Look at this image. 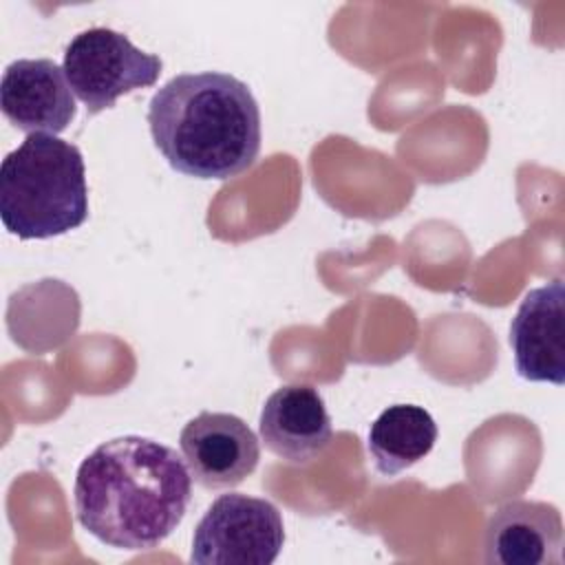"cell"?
<instances>
[{
    "label": "cell",
    "mask_w": 565,
    "mask_h": 565,
    "mask_svg": "<svg viewBox=\"0 0 565 565\" xmlns=\"http://www.w3.org/2000/svg\"><path fill=\"white\" fill-rule=\"evenodd\" d=\"M148 124L163 159L194 179L238 177L260 152L258 102L230 73L174 75L152 95Z\"/></svg>",
    "instance_id": "7a4b0ae2"
},
{
    "label": "cell",
    "mask_w": 565,
    "mask_h": 565,
    "mask_svg": "<svg viewBox=\"0 0 565 565\" xmlns=\"http://www.w3.org/2000/svg\"><path fill=\"white\" fill-rule=\"evenodd\" d=\"M565 530L556 505L514 499L499 505L483 532L490 565H561Z\"/></svg>",
    "instance_id": "ba28073f"
},
{
    "label": "cell",
    "mask_w": 565,
    "mask_h": 565,
    "mask_svg": "<svg viewBox=\"0 0 565 565\" xmlns=\"http://www.w3.org/2000/svg\"><path fill=\"white\" fill-rule=\"evenodd\" d=\"M179 446L192 479L207 490L238 486L260 459L258 437L232 413H199L183 426Z\"/></svg>",
    "instance_id": "8992f818"
},
{
    "label": "cell",
    "mask_w": 565,
    "mask_h": 565,
    "mask_svg": "<svg viewBox=\"0 0 565 565\" xmlns=\"http://www.w3.org/2000/svg\"><path fill=\"white\" fill-rule=\"evenodd\" d=\"M62 68L88 115H97L113 108L121 95L154 86L163 62L159 55L137 49L128 35L93 26L68 42Z\"/></svg>",
    "instance_id": "277c9868"
},
{
    "label": "cell",
    "mask_w": 565,
    "mask_h": 565,
    "mask_svg": "<svg viewBox=\"0 0 565 565\" xmlns=\"http://www.w3.org/2000/svg\"><path fill=\"white\" fill-rule=\"evenodd\" d=\"M510 347L521 377L530 382H565V285L554 278L530 289L512 322Z\"/></svg>",
    "instance_id": "52a82bcc"
},
{
    "label": "cell",
    "mask_w": 565,
    "mask_h": 565,
    "mask_svg": "<svg viewBox=\"0 0 565 565\" xmlns=\"http://www.w3.org/2000/svg\"><path fill=\"white\" fill-rule=\"evenodd\" d=\"M437 441L433 415L415 404L384 408L369 428V455L380 475L393 477L424 459Z\"/></svg>",
    "instance_id": "8fae6325"
},
{
    "label": "cell",
    "mask_w": 565,
    "mask_h": 565,
    "mask_svg": "<svg viewBox=\"0 0 565 565\" xmlns=\"http://www.w3.org/2000/svg\"><path fill=\"white\" fill-rule=\"evenodd\" d=\"M0 108L18 130L29 135H57L77 113L64 68L49 57L15 60L4 68Z\"/></svg>",
    "instance_id": "9c48e42d"
},
{
    "label": "cell",
    "mask_w": 565,
    "mask_h": 565,
    "mask_svg": "<svg viewBox=\"0 0 565 565\" xmlns=\"http://www.w3.org/2000/svg\"><path fill=\"white\" fill-rule=\"evenodd\" d=\"M285 543L278 508L258 497L221 494L196 523L190 563L271 565Z\"/></svg>",
    "instance_id": "5b68a950"
},
{
    "label": "cell",
    "mask_w": 565,
    "mask_h": 565,
    "mask_svg": "<svg viewBox=\"0 0 565 565\" xmlns=\"http://www.w3.org/2000/svg\"><path fill=\"white\" fill-rule=\"evenodd\" d=\"M258 433L276 457L307 466L329 448L333 426L318 388L287 384L267 397L258 417Z\"/></svg>",
    "instance_id": "30bf717a"
},
{
    "label": "cell",
    "mask_w": 565,
    "mask_h": 565,
    "mask_svg": "<svg viewBox=\"0 0 565 565\" xmlns=\"http://www.w3.org/2000/svg\"><path fill=\"white\" fill-rule=\"evenodd\" d=\"M75 516L97 541L130 552L154 550L183 521L192 475L170 446L141 435L99 444L77 468Z\"/></svg>",
    "instance_id": "6da1fadb"
},
{
    "label": "cell",
    "mask_w": 565,
    "mask_h": 565,
    "mask_svg": "<svg viewBox=\"0 0 565 565\" xmlns=\"http://www.w3.org/2000/svg\"><path fill=\"white\" fill-rule=\"evenodd\" d=\"M88 216L82 150L49 132H33L0 166V218L9 234L51 238Z\"/></svg>",
    "instance_id": "3957f363"
}]
</instances>
